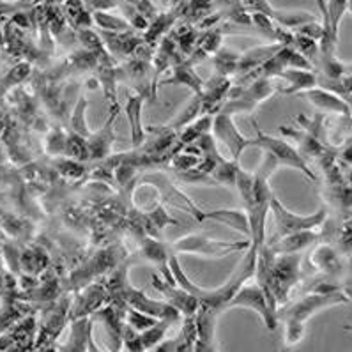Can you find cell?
Instances as JSON below:
<instances>
[{
	"label": "cell",
	"mask_w": 352,
	"mask_h": 352,
	"mask_svg": "<svg viewBox=\"0 0 352 352\" xmlns=\"http://www.w3.org/2000/svg\"><path fill=\"white\" fill-rule=\"evenodd\" d=\"M92 20L100 29H103L104 32H113V34H122L128 32L131 29L129 21L122 16H116V14L108 13V11H94L92 14Z\"/></svg>",
	"instance_id": "15"
},
{
	"label": "cell",
	"mask_w": 352,
	"mask_h": 352,
	"mask_svg": "<svg viewBox=\"0 0 352 352\" xmlns=\"http://www.w3.org/2000/svg\"><path fill=\"white\" fill-rule=\"evenodd\" d=\"M162 4H165V6H170V0H162Z\"/></svg>",
	"instance_id": "21"
},
{
	"label": "cell",
	"mask_w": 352,
	"mask_h": 352,
	"mask_svg": "<svg viewBox=\"0 0 352 352\" xmlns=\"http://www.w3.org/2000/svg\"><path fill=\"white\" fill-rule=\"evenodd\" d=\"M117 117V108L116 112H112L110 119H108L107 126L101 129L98 135H94L91 140V156L92 157H103L107 154V151L110 149V144L113 140V135H112V122L113 119Z\"/></svg>",
	"instance_id": "16"
},
{
	"label": "cell",
	"mask_w": 352,
	"mask_h": 352,
	"mask_svg": "<svg viewBox=\"0 0 352 352\" xmlns=\"http://www.w3.org/2000/svg\"><path fill=\"white\" fill-rule=\"evenodd\" d=\"M128 302L129 307L135 308L138 311H144L147 315H153L156 319H166V320H177L181 311L174 308L170 302L166 301H154V299L144 296L140 290L128 289Z\"/></svg>",
	"instance_id": "8"
},
{
	"label": "cell",
	"mask_w": 352,
	"mask_h": 352,
	"mask_svg": "<svg viewBox=\"0 0 352 352\" xmlns=\"http://www.w3.org/2000/svg\"><path fill=\"white\" fill-rule=\"evenodd\" d=\"M298 96L301 98H307L311 104L319 108V110H324V112H333V113H342V116L349 117L351 116V104L344 100V98H340L336 96L335 92L326 91V89L320 87H311L307 89V91L299 92Z\"/></svg>",
	"instance_id": "10"
},
{
	"label": "cell",
	"mask_w": 352,
	"mask_h": 352,
	"mask_svg": "<svg viewBox=\"0 0 352 352\" xmlns=\"http://www.w3.org/2000/svg\"><path fill=\"white\" fill-rule=\"evenodd\" d=\"M278 78L285 80L287 87L282 89L285 94H299V92L307 91L317 85V76L308 69H294V67H287L282 73H278Z\"/></svg>",
	"instance_id": "12"
},
{
	"label": "cell",
	"mask_w": 352,
	"mask_h": 352,
	"mask_svg": "<svg viewBox=\"0 0 352 352\" xmlns=\"http://www.w3.org/2000/svg\"><path fill=\"white\" fill-rule=\"evenodd\" d=\"M252 241H243V243H227V241H212L202 236H188L179 239L174 245L177 252L200 253V255H209V257H223L225 253L239 252V250L250 248Z\"/></svg>",
	"instance_id": "4"
},
{
	"label": "cell",
	"mask_w": 352,
	"mask_h": 352,
	"mask_svg": "<svg viewBox=\"0 0 352 352\" xmlns=\"http://www.w3.org/2000/svg\"><path fill=\"white\" fill-rule=\"evenodd\" d=\"M243 8L252 11V13H262L265 16H270L273 20V16L276 14V8L271 6L270 0H241Z\"/></svg>",
	"instance_id": "19"
},
{
	"label": "cell",
	"mask_w": 352,
	"mask_h": 352,
	"mask_svg": "<svg viewBox=\"0 0 352 352\" xmlns=\"http://www.w3.org/2000/svg\"><path fill=\"white\" fill-rule=\"evenodd\" d=\"M234 307L252 308V310H255L261 315V319L264 320L265 327H267L270 331H274V329H276L278 317L270 310L264 292H262V289L258 285H241V289L237 290L236 294H234V298L230 299L227 305V308Z\"/></svg>",
	"instance_id": "5"
},
{
	"label": "cell",
	"mask_w": 352,
	"mask_h": 352,
	"mask_svg": "<svg viewBox=\"0 0 352 352\" xmlns=\"http://www.w3.org/2000/svg\"><path fill=\"white\" fill-rule=\"evenodd\" d=\"M197 342L193 351H216L214 345V324L218 311L208 307L206 302H200L199 310H197Z\"/></svg>",
	"instance_id": "9"
},
{
	"label": "cell",
	"mask_w": 352,
	"mask_h": 352,
	"mask_svg": "<svg viewBox=\"0 0 352 352\" xmlns=\"http://www.w3.org/2000/svg\"><path fill=\"white\" fill-rule=\"evenodd\" d=\"M154 2H157V0H154Z\"/></svg>",
	"instance_id": "22"
},
{
	"label": "cell",
	"mask_w": 352,
	"mask_h": 352,
	"mask_svg": "<svg viewBox=\"0 0 352 352\" xmlns=\"http://www.w3.org/2000/svg\"><path fill=\"white\" fill-rule=\"evenodd\" d=\"M340 302H349L347 296L342 292V290H333V292H314L310 296H305L301 301H298L294 307H290L289 310L283 311L282 315L278 314V319L292 320V322H301L305 324V320H308L314 314H317L319 310L327 307H335Z\"/></svg>",
	"instance_id": "3"
},
{
	"label": "cell",
	"mask_w": 352,
	"mask_h": 352,
	"mask_svg": "<svg viewBox=\"0 0 352 352\" xmlns=\"http://www.w3.org/2000/svg\"><path fill=\"white\" fill-rule=\"evenodd\" d=\"M200 220H212L218 223L228 225L237 232L245 234L250 237V220L248 212L241 211V209H216V211H209L200 214Z\"/></svg>",
	"instance_id": "11"
},
{
	"label": "cell",
	"mask_w": 352,
	"mask_h": 352,
	"mask_svg": "<svg viewBox=\"0 0 352 352\" xmlns=\"http://www.w3.org/2000/svg\"><path fill=\"white\" fill-rule=\"evenodd\" d=\"M212 128H214V135L218 137V140H221L227 145L228 151L232 153V157L236 162H239L243 151L253 145V138H245L239 131H237L230 113H218V116L214 117V120H212Z\"/></svg>",
	"instance_id": "6"
},
{
	"label": "cell",
	"mask_w": 352,
	"mask_h": 352,
	"mask_svg": "<svg viewBox=\"0 0 352 352\" xmlns=\"http://www.w3.org/2000/svg\"><path fill=\"white\" fill-rule=\"evenodd\" d=\"M142 96H135L128 101V107H126V113H128L129 128H131V142L133 145L137 147L144 142V126H142Z\"/></svg>",
	"instance_id": "14"
},
{
	"label": "cell",
	"mask_w": 352,
	"mask_h": 352,
	"mask_svg": "<svg viewBox=\"0 0 352 352\" xmlns=\"http://www.w3.org/2000/svg\"><path fill=\"white\" fill-rule=\"evenodd\" d=\"M253 128H255L253 145H257L262 151H267L270 154H273V157L278 162V165H287L292 166V168H298L299 172H302V174L307 175L308 179H311V181L317 179V175L314 174V170H310V166L305 162L302 154L299 153L298 149H294L289 142L282 140V138L271 137V135H265L255 122H253Z\"/></svg>",
	"instance_id": "1"
},
{
	"label": "cell",
	"mask_w": 352,
	"mask_h": 352,
	"mask_svg": "<svg viewBox=\"0 0 352 352\" xmlns=\"http://www.w3.org/2000/svg\"><path fill=\"white\" fill-rule=\"evenodd\" d=\"M153 285L154 289H157L163 296H165L166 302H170L172 307L177 308L181 314L195 315L197 310H199V299H197L195 296L188 294L186 290L181 289L177 283H170L166 282V280H162V278L153 276Z\"/></svg>",
	"instance_id": "7"
},
{
	"label": "cell",
	"mask_w": 352,
	"mask_h": 352,
	"mask_svg": "<svg viewBox=\"0 0 352 352\" xmlns=\"http://www.w3.org/2000/svg\"><path fill=\"white\" fill-rule=\"evenodd\" d=\"M160 319H156V317H153V315H147L144 314V311H138L135 310V308H129L128 310V324L131 329H135V331L142 333L145 331V329H149V327H153L154 324L157 322Z\"/></svg>",
	"instance_id": "17"
},
{
	"label": "cell",
	"mask_w": 352,
	"mask_h": 352,
	"mask_svg": "<svg viewBox=\"0 0 352 352\" xmlns=\"http://www.w3.org/2000/svg\"><path fill=\"white\" fill-rule=\"evenodd\" d=\"M83 108H85V101H80L78 107H76V113L73 116V128L75 131L78 133L80 137H87L89 135V128L87 124L83 122Z\"/></svg>",
	"instance_id": "20"
},
{
	"label": "cell",
	"mask_w": 352,
	"mask_h": 352,
	"mask_svg": "<svg viewBox=\"0 0 352 352\" xmlns=\"http://www.w3.org/2000/svg\"><path fill=\"white\" fill-rule=\"evenodd\" d=\"M317 241V234L311 230H301V232L289 234V236H282V239L270 245L271 252L274 255H282V253H298L299 250L307 248L308 245Z\"/></svg>",
	"instance_id": "13"
},
{
	"label": "cell",
	"mask_w": 352,
	"mask_h": 352,
	"mask_svg": "<svg viewBox=\"0 0 352 352\" xmlns=\"http://www.w3.org/2000/svg\"><path fill=\"white\" fill-rule=\"evenodd\" d=\"M326 8L329 18H331V23L338 29L340 21L349 11V0H326Z\"/></svg>",
	"instance_id": "18"
},
{
	"label": "cell",
	"mask_w": 352,
	"mask_h": 352,
	"mask_svg": "<svg viewBox=\"0 0 352 352\" xmlns=\"http://www.w3.org/2000/svg\"><path fill=\"white\" fill-rule=\"evenodd\" d=\"M270 211L273 212L274 225H276L278 236H289V234L301 232V230H311L317 228L326 221V209H319L317 212L310 216H301L290 212L276 197H271Z\"/></svg>",
	"instance_id": "2"
}]
</instances>
